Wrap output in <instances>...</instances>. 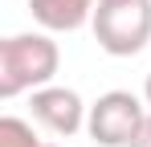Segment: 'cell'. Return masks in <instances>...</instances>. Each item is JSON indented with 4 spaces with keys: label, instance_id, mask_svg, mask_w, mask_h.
Wrapping results in <instances>:
<instances>
[{
    "label": "cell",
    "instance_id": "cell-5",
    "mask_svg": "<svg viewBox=\"0 0 151 147\" xmlns=\"http://www.w3.org/2000/svg\"><path fill=\"white\" fill-rule=\"evenodd\" d=\"M94 4L98 0H29V12L45 33H74L94 21Z\"/></svg>",
    "mask_w": 151,
    "mask_h": 147
},
{
    "label": "cell",
    "instance_id": "cell-4",
    "mask_svg": "<svg viewBox=\"0 0 151 147\" xmlns=\"http://www.w3.org/2000/svg\"><path fill=\"white\" fill-rule=\"evenodd\" d=\"M29 106H33V119L41 127H49L53 135H65V139L78 135L86 127V115H90L82 94L70 90V86H41V90H33Z\"/></svg>",
    "mask_w": 151,
    "mask_h": 147
},
{
    "label": "cell",
    "instance_id": "cell-3",
    "mask_svg": "<svg viewBox=\"0 0 151 147\" xmlns=\"http://www.w3.org/2000/svg\"><path fill=\"white\" fill-rule=\"evenodd\" d=\"M143 119H147V110H143V102L131 90H106L90 106L86 131H90V139L98 147H131L139 127H143Z\"/></svg>",
    "mask_w": 151,
    "mask_h": 147
},
{
    "label": "cell",
    "instance_id": "cell-9",
    "mask_svg": "<svg viewBox=\"0 0 151 147\" xmlns=\"http://www.w3.org/2000/svg\"><path fill=\"white\" fill-rule=\"evenodd\" d=\"M41 147H57V143H41Z\"/></svg>",
    "mask_w": 151,
    "mask_h": 147
},
{
    "label": "cell",
    "instance_id": "cell-7",
    "mask_svg": "<svg viewBox=\"0 0 151 147\" xmlns=\"http://www.w3.org/2000/svg\"><path fill=\"white\" fill-rule=\"evenodd\" d=\"M131 147H151V115L143 119V127H139V135H135V143Z\"/></svg>",
    "mask_w": 151,
    "mask_h": 147
},
{
    "label": "cell",
    "instance_id": "cell-6",
    "mask_svg": "<svg viewBox=\"0 0 151 147\" xmlns=\"http://www.w3.org/2000/svg\"><path fill=\"white\" fill-rule=\"evenodd\" d=\"M0 147H41V139H37V131H33L25 119L4 115V119H0Z\"/></svg>",
    "mask_w": 151,
    "mask_h": 147
},
{
    "label": "cell",
    "instance_id": "cell-1",
    "mask_svg": "<svg viewBox=\"0 0 151 147\" xmlns=\"http://www.w3.org/2000/svg\"><path fill=\"white\" fill-rule=\"evenodd\" d=\"M61 66V49L49 33H12L0 41V98L33 94L53 86Z\"/></svg>",
    "mask_w": 151,
    "mask_h": 147
},
{
    "label": "cell",
    "instance_id": "cell-8",
    "mask_svg": "<svg viewBox=\"0 0 151 147\" xmlns=\"http://www.w3.org/2000/svg\"><path fill=\"white\" fill-rule=\"evenodd\" d=\"M143 98H147V106H151V74H147V82H143Z\"/></svg>",
    "mask_w": 151,
    "mask_h": 147
},
{
    "label": "cell",
    "instance_id": "cell-2",
    "mask_svg": "<svg viewBox=\"0 0 151 147\" xmlns=\"http://www.w3.org/2000/svg\"><path fill=\"white\" fill-rule=\"evenodd\" d=\"M90 29L102 53L135 57L151 41V0H98Z\"/></svg>",
    "mask_w": 151,
    "mask_h": 147
}]
</instances>
